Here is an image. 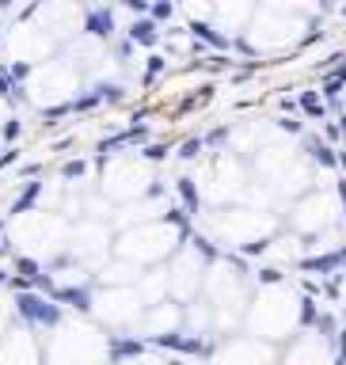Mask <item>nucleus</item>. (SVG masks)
Instances as JSON below:
<instances>
[{"mask_svg":"<svg viewBox=\"0 0 346 365\" xmlns=\"http://www.w3.org/2000/svg\"><path fill=\"white\" fill-rule=\"evenodd\" d=\"M16 312L31 331H53V327H61V319H65V308L53 301V297L35 293V290L16 293Z\"/></svg>","mask_w":346,"mask_h":365,"instance_id":"1","label":"nucleus"},{"mask_svg":"<svg viewBox=\"0 0 346 365\" xmlns=\"http://www.w3.org/2000/svg\"><path fill=\"white\" fill-rule=\"evenodd\" d=\"M152 347H167V350H179V354H206L209 342L194 331H156Z\"/></svg>","mask_w":346,"mask_h":365,"instance_id":"2","label":"nucleus"},{"mask_svg":"<svg viewBox=\"0 0 346 365\" xmlns=\"http://www.w3.org/2000/svg\"><path fill=\"white\" fill-rule=\"evenodd\" d=\"M53 301H58L61 308L69 305V308H76V312H92V290H88V285H58V290L50 293Z\"/></svg>","mask_w":346,"mask_h":365,"instance_id":"3","label":"nucleus"},{"mask_svg":"<svg viewBox=\"0 0 346 365\" xmlns=\"http://www.w3.org/2000/svg\"><path fill=\"white\" fill-rule=\"evenodd\" d=\"M84 31L92 38H115V12H110V8H92V12H84Z\"/></svg>","mask_w":346,"mask_h":365,"instance_id":"4","label":"nucleus"},{"mask_svg":"<svg viewBox=\"0 0 346 365\" xmlns=\"http://www.w3.org/2000/svg\"><path fill=\"white\" fill-rule=\"evenodd\" d=\"M145 350V342L141 339H130V335H110L107 339V354H110V361H126V358H137V354Z\"/></svg>","mask_w":346,"mask_h":365,"instance_id":"5","label":"nucleus"},{"mask_svg":"<svg viewBox=\"0 0 346 365\" xmlns=\"http://www.w3.org/2000/svg\"><path fill=\"white\" fill-rule=\"evenodd\" d=\"M130 42L133 46H156V42H160V31H156L152 19H137V23L130 27Z\"/></svg>","mask_w":346,"mask_h":365,"instance_id":"6","label":"nucleus"},{"mask_svg":"<svg viewBox=\"0 0 346 365\" xmlns=\"http://www.w3.org/2000/svg\"><path fill=\"white\" fill-rule=\"evenodd\" d=\"M42 186L46 183H27V191L16 198V206H12V217H23L27 209H35L38 206V198H42Z\"/></svg>","mask_w":346,"mask_h":365,"instance_id":"7","label":"nucleus"},{"mask_svg":"<svg viewBox=\"0 0 346 365\" xmlns=\"http://www.w3.org/2000/svg\"><path fill=\"white\" fill-rule=\"evenodd\" d=\"M308 157H312V160H320L323 168H331V164H335V152H331L327 145H323V141H316V137L308 141Z\"/></svg>","mask_w":346,"mask_h":365,"instance_id":"8","label":"nucleus"},{"mask_svg":"<svg viewBox=\"0 0 346 365\" xmlns=\"http://www.w3.org/2000/svg\"><path fill=\"white\" fill-rule=\"evenodd\" d=\"M300 103H305V110L312 118H323V99H316V92H305V95H300Z\"/></svg>","mask_w":346,"mask_h":365,"instance_id":"9","label":"nucleus"},{"mask_svg":"<svg viewBox=\"0 0 346 365\" xmlns=\"http://www.w3.org/2000/svg\"><path fill=\"white\" fill-rule=\"evenodd\" d=\"M194 35H202L206 42H214V46H229V38L225 35H214V27H206V23H194Z\"/></svg>","mask_w":346,"mask_h":365,"instance_id":"10","label":"nucleus"},{"mask_svg":"<svg viewBox=\"0 0 346 365\" xmlns=\"http://www.w3.org/2000/svg\"><path fill=\"white\" fill-rule=\"evenodd\" d=\"M179 194L187 198V206L198 209V191H194V179H179Z\"/></svg>","mask_w":346,"mask_h":365,"instance_id":"11","label":"nucleus"},{"mask_svg":"<svg viewBox=\"0 0 346 365\" xmlns=\"http://www.w3.org/2000/svg\"><path fill=\"white\" fill-rule=\"evenodd\" d=\"M316 331H320V335H335V319L320 312V316H316Z\"/></svg>","mask_w":346,"mask_h":365,"instance_id":"12","label":"nucleus"},{"mask_svg":"<svg viewBox=\"0 0 346 365\" xmlns=\"http://www.w3.org/2000/svg\"><path fill=\"white\" fill-rule=\"evenodd\" d=\"M84 175V160H69L65 164V179H80Z\"/></svg>","mask_w":346,"mask_h":365,"instance_id":"13","label":"nucleus"},{"mask_svg":"<svg viewBox=\"0 0 346 365\" xmlns=\"http://www.w3.org/2000/svg\"><path fill=\"white\" fill-rule=\"evenodd\" d=\"M149 12H152V19H172V16H175V8H172V4H152Z\"/></svg>","mask_w":346,"mask_h":365,"instance_id":"14","label":"nucleus"},{"mask_svg":"<svg viewBox=\"0 0 346 365\" xmlns=\"http://www.w3.org/2000/svg\"><path fill=\"white\" fill-rule=\"evenodd\" d=\"M19 129H23V126H19L16 118H8V122H4V141H16V137H19Z\"/></svg>","mask_w":346,"mask_h":365,"instance_id":"15","label":"nucleus"},{"mask_svg":"<svg viewBox=\"0 0 346 365\" xmlns=\"http://www.w3.org/2000/svg\"><path fill=\"white\" fill-rule=\"evenodd\" d=\"M145 157H149V160H164L167 149H164V145H152V149H145Z\"/></svg>","mask_w":346,"mask_h":365,"instance_id":"16","label":"nucleus"},{"mask_svg":"<svg viewBox=\"0 0 346 365\" xmlns=\"http://www.w3.org/2000/svg\"><path fill=\"white\" fill-rule=\"evenodd\" d=\"M126 8H130V12H133V16H145V12H149V4H145V0H130V4H126Z\"/></svg>","mask_w":346,"mask_h":365,"instance_id":"17","label":"nucleus"},{"mask_svg":"<svg viewBox=\"0 0 346 365\" xmlns=\"http://www.w3.org/2000/svg\"><path fill=\"white\" fill-rule=\"evenodd\" d=\"M198 152H202V141H191V145H187V149H183V157H187V160H194V157H198Z\"/></svg>","mask_w":346,"mask_h":365,"instance_id":"18","label":"nucleus"},{"mask_svg":"<svg viewBox=\"0 0 346 365\" xmlns=\"http://www.w3.org/2000/svg\"><path fill=\"white\" fill-rule=\"evenodd\" d=\"M160 69H164V61H160V58H149V80H152V76L160 73Z\"/></svg>","mask_w":346,"mask_h":365,"instance_id":"19","label":"nucleus"},{"mask_svg":"<svg viewBox=\"0 0 346 365\" xmlns=\"http://www.w3.org/2000/svg\"><path fill=\"white\" fill-rule=\"evenodd\" d=\"M282 129H285V134H297V129H300V126H297V122H293V118H282Z\"/></svg>","mask_w":346,"mask_h":365,"instance_id":"20","label":"nucleus"},{"mask_svg":"<svg viewBox=\"0 0 346 365\" xmlns=\"http://www.w3.org/2000/svg\"><path fill=\"white\" fill-rule=\"evenodd\" d=\"M339 358H346V331H339Z\"/></svg>","mask_w":346,"mask_h":365,"instance_id":"21","label":"nucleus"},{"mask_svg":"<svg viewBox=\"0 0 346 365\" xmlns=\"http://www.w3.org/2000/svg\"><path fill=\"white\" fill-rule=\"evenodd\" d=\"M8 282H12V274H8L4 267H0V285H8Z\"/></svg>","mask_w":346,"mask_h":365,"instance_id":"22","label":"nucleus"},{"mask_svg":"<svg viewBox=\"0 0 346 365\" xmlns=\"http://www.w3.org/2000/svg\"><path fill=\"white\" fill-rule=\"evenodd\" d=\"M339 134H342V137H346V115H342V118H339Z\"/></svg>","mask_w":346,"mask_h":365,"instance_id":"23","label":"nucleus"},{"mask_svg":"<svg viewBox=\"0 0 346 365\" xmlns=\"http://www.w3.org/2000/svg\"><path fill=\"white\" fill-rule=\"evenodd\" d=\"M167 365H187V361H179V358H172V361H167Z\"/></svg>","mask_w":346,"mask_h":365,"instance_id":"24","label":"nucleus"},{"mask_svg":"<svg viewBox=\"0 0 346 365\" xmlns=\"http://www.w3.org/2000/svg\"><path fill=\"white\" fill-rule=\"evenodd\" d=\"M339 191H342V202H346V183H342V186H339Z\"/></svg>","mask_w":346,"mask_h":365,"instance_id":"25","label":"nucleus"},{"mask_svg":"<svg viewBox=\"0 0 346 365\" xmlns=\"http://www.w3.org/2000/svg\"><path fill=\"white\" fill-rule=\"evenodd\" d=\"M335 365H346V358H339V361H335Z\"/></svg>","mask_w":346,"mask_h":365,"instance_id":"26","label":"nucleus"}]
</instances>
